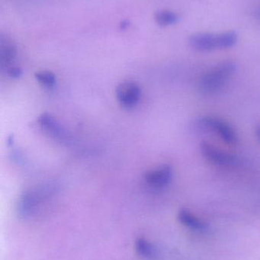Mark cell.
Wrapping results in <instances>:
<instances>
[{
    "instance_id": "1",
    "label": "cell",
    "mask_w": 260,
    "mask_h": 260,
    "mask_svg": "<svg viewBox=\"0 0 260 260\" xmlns=\"http://www.w3.org/2000/svg\"><path fill=\"white\" fill-rule=\"evenodd\" d=\"M236 66L230 61L218 64L205 73L199 80V90L205 94H213L221 91L230 80Z\"/></svg>"
},
{
    "instance_id": "2",
    "label": "cell",
    "mask_w": 260,
    "mask_h": 260,
    "mask_svg": "<svg viewBox=\"0 0 260 260\" xmlns=\"http://www.w3.org/2000/svg\"><path fill=\"white\" fill-rule=\"evenodd\" d=\"M238 35L235 32L224 33H199L189 38V45L193 50L199 52H209L215 50L230 48L236 44Z\"/></svg>"
},
{
    "instance_id": "3",
    "label": "cell",
    "mask_w": 260,
    "mask_h": 260,
    "mask_svg": "<svg viewBox=\"0 0 260 260\" xmlns=\"http://www.w3.org/2000/svg\"><path fill=\"white\" fill-rule=\"evenodd\" d=\"M197 126L201 129L216 133L226 143L234 144L237 142V134L233 128L219 119L201 117L197 121Z\"/></svg>"
},
{
    "instance_id": "4",
    "label": "cell",
    "mask_w": 260,
    "mask_h": 260,
    "mask_svg": "<svg viewBox=\"0 0 260 260\" xmlns=\"http://www.w3.org/2000/svg\"><path fill=\"white\" fill-rule=\"evenodd\" d=\"M201 154L211 163L218 166H232L237 161L236 157L230 153L222 151L212 144L203 142L200 145Z\"/></svg>"
},
{
    "instance_id": "5",
    "label": "cell",
    "mask_w": 260,
    "mask_h": 260,
    "mask_svg": "<svg viewBox=\"0 0 260 260\" xmlns=\"http://www.w3.org/2000/svg\"><path fill=\"white\" fill-rule=\"evenodd\" d=\"M116 98L121 105L132 108L138 103L141 95L140 86L135 82H125L116 88Z\"/></svg>"
},
{
    "instance_id": "6",
    "label": "cell",
    "mask_w": 260,
    "mask_h": 260,
    "mask_svg": "<svg viewBox=\"0 0 260 260\" xmlns=\"http://www.w3.org/2000/svg\"><path fill=\"white\" fill-rule=\"evenodd\" d=\"M172 176L174 171L172 167L165 165L147 172L145 179L147 183L153 187L163 188L170 183Z\"/></svg>"
},
{
    "instance_id": "7",
    "label": "cell",
    "mask_w": 260,
    "mask_h": 260,
    "mask_svg": "<svg viewBox=\"0 0 260 260\" xmlns=\"http://www.w3.org/2000/svg\"><path fill=\"white\" fill-rule=\"evenodd\" d=\"M178 218L182 224L193 230L203 232L208 229L207 224L191 213L188 209H181L179 212Z\"/></svg>"
},
{
    "instance_id": "8",
    "label": "cell",
    "mask_w": 260,
    "mask_h": 260,
    "mask_svg": "<svg viewBox=\"0 0 260 260\" xmlns=\"http://www.w3.org/2000/svg\"><path fill=\"white\" fill-rule=\"evenodd\" d=\"M17 54L15 46L12 41L1 38L0 42V62L2 65H9L15 59Z\"/></svg>"
},
{
    "instance_id": "9",
    "label": "cell",
    "mask_w": 260,
    "mask_h": 260,
    "mask_svg": "<svg viewBox=\"0 0 260 260\" xmlns=\"http://www.w3.org/2000/svg\"><path fill=\"white\" fill-rule=\"evenodd\" d=\"M135 248L137 254L146 259H152L157 255L155 247L145 238H139L136 241Z\"/></svg>"
},
{
    "instance_id": "10",
    "label": "cell",
    "mask_w": 260,
    "mask_h": 260,
    "mask_svg": "<svg viewBox=\"0 0 260 260\" xmlns=\"http://www.w3.org/2000/svg\"><path fill=\"white\" fill-rule=\"evenodd\" d=\"M40 124L50 132V134L56 136V137H61L63 136V131L60 125L56 123V120L48 114H44L39 117L38 120Z\"/></svg>"
},
{
    "instance_id": "11",
    "label": "cell",
    "mask_w": 260,
    "mask_h": 260,
    "mask_svg": "<svg viewBox=\"0 0 260 260\" xmlns=\"http://www.w3.org/2000/svg\"><path fill=\"white\" fill-rule=\"evenodd\" d=\"M156 23L161 27H167L178 22L179 16L177 13L172 11H159L154 16Z\"/></svg>"
},
{
    "instance_id": "12",
    "label": "cell",
    "mask_w": 260,
    "mask_h": 260,
    "mask_svg": "<svg viewBox=\"0 0 260 260\" xmlns=\"http://www.w3.org/2000/svg\"><path fill=\"white\" fill-rule=\"evenodd\" d=\"M35 77L39 83L45 86L46 88H53L56 83V76L50 71L38 72L35 73Z\"/></svg>"
},
{
    "instance_id": "13",
    "label": "cell",
    "mask_w": 260,
    "mask_h": 260,
    "mask_svg": "<svg viewBox=\"0 0 260 260\" xmlns=\"http://www.w3.org/2000/svg\"><path fill=\"white\" fill-rule=\"evenodd\" d=\"M8 74L13 78H18L21 74H22V71L21 69L18 67H11L8 70Z\"/></svg>"
},
{
    "instance_id": "14",
    "label": "cell",
    "mask_w": 260,
    "mask_h": 260,
    "mask_svg": "<svg viewBox=\"0 0 260 260\" xmlns=\"http://www.w3.org/2000/svg\"><path fill=\"white\" fill-rule=\"evenodd\" d=\"M256 136H257L258 139L260 140V126L256 129Z\"/></svg>"
},
{
    "instance_id": "15",
    "label": "cell",
    "mask_w": 260,
    "mask_h": 260,
    "mask_svg": "<svg viewBox=\"0 0 260 260\" xmlns=\"http://www.w3.org/2000/svg\"><path fill=\"white\" fill-rule=\"evenodd\" d=\"M256 17L259 18L260 21V8L258 9L257 12H256Z\"/></svg>"
}]
</instances>
